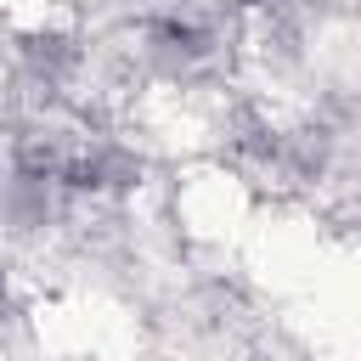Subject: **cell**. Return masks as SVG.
<instances>
[{
	"instance_id": "obj_1",
	"label": "cell",
	"mask_w": 361,
	"mask_h": 361,
	"mask_svg": "<svg viewBox=\"0 0 361 361\" xmlns=\"http://www.w3.org/2000/svg\"><path fill=\"white\" fill-rule=\"evenodd\" d=\"M0 299H6V293H0Z\"/></svg>"
}]
</instances>
